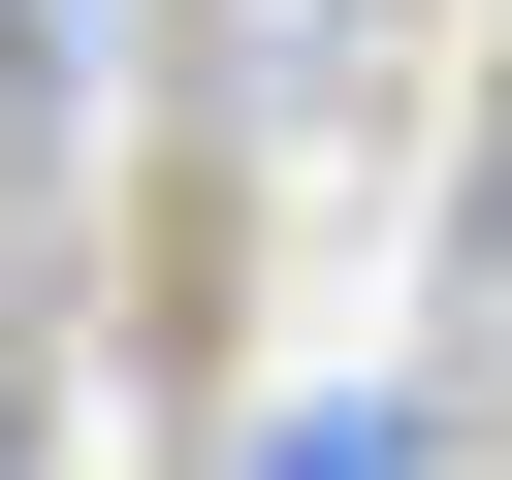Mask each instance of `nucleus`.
<instances>
[{"label":"nucleus","mask_w":512,"mask_h":480,"mask_svg":"<svg viewBox=\"0 0 512 480\" xmlns=\"http://www.w3.org/2000/svg\"><path fill=\"white\" fill-rule=\"evenodd\" d=\"M416 448H448L416 384H320V416H256V480H416Z\"/></svg>","instance_id":"f257e3e1"},{"label":"nucleus","mask_w":512,"mask_h":480,"mask_svg":"<svg viewBox=\"0 0 512 480\" xmlns=\"http://www.w3.org/2000/svg\"><path fill=\"white\" fill-rule=\"evenodd\" d=\"M0 480H64V352H32V320H0Z\"/></svg>","instance_id":"f03ea898"}]
</instances>
